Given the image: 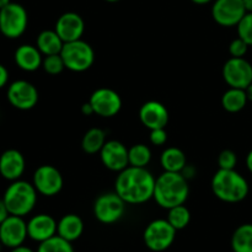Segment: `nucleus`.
I'll return each instance as SVG.
<instances>
[{"mask_svg":"<svg viewBox=\"0 0 252 252\" xmlns=\"http://www.w3.org/2000/svg\"><path fill=\"white\" fill-rule=\"evenodd\" d=\"M81 112H83L85 116L95 115V112H94V108H93V106H91L90 102H86L81 106Z\"/></svg>","mask_w":252,"mask_h":252,"instance_id":"obj_37","label":"nucleus"},{"mask_svg":"<svg viewBox=\"0 0 252 252\" xmlns=\"http://www.w3.org/2000/svg\"><path fill=\"white\" fill-rule=\"evenodd\" d=\"M10 0H0V9H2V7H5L6 5L10 4Z\"/></svg>","mask_w":252,"mask_h":252,"instance_id":"obj_43","label":"nucleus"},{"mask_svg":"<svg viewBox=\"0 0 252 252\" xmlns=\"http://www.w3.org/2000/svg\"><path fill=\"white\" fill-rule=\"evenodd\" d=\"M10 105L21 111H29L38 102V91L36 86L26 80H16L11 83L6 91Z\"/></svg>","mask_w":252,"mask_h":252,"instance_id":"obj_10","label":"nucleus"},{"mask_svg":"<svg viewBox=\"0 0 252 252\" xmlns=\"http://www.w3.org/2000/svg\"><path fill=\"white\" fill-rule=\"evenodd\" d=\"M245 14L243 0H216L212 6V17L223 27L238 26Z\"/></svg>","mask_w":252,"mask_h":252,"instance_id":"obj_12","label":"nucleus"},{"mask_svg":"<svg viewBox=\"0 0 252 252\" xmlns=\"http://www.w3.org/2000/svg\"><path fill=\"white\" fill-rule=\"evenodd\" d=\"M65 68L75 73H83L90 69L95 62V52L88 42L83 39L66 42L61 52Z\"/></svg>","mask_w":252,"mask_h":252,"instance_id":"obj_5","label":"nucleus"},{"mask_svg":"<svg viewBox=\"0 0 252 252\" xmlns=\"http://www.w3.org/2000/svg\"><path fill=\"white\" fill-rule=\"evenodd\" d=\"M139 120L150 130L165 128L169 123V111L159 101H148L140 107Z\"/></svg>","mask_w":252,"mask_h":252,"instance_id":"obj_18","label":"nucleus"},{"mask_svg":"<svg viewBox=\"0 0 252 252\" xmlns=\"http://www.w3.org/2000/svg\"><path fill=\"white\" fill-rule=\"evenodd\" d=\"M248 96L244 89L230 88L221 96V106L230 113H238L245 108L248 103Z\"/></svg>","mask_w":252,"mask_h":252,"instance_id":"obj_24","label":"nucleus"},{"mask_svg":"<svg viewBox=\"0 0 252 252\" xmlns=\"http://www.w3.org/2000/svg\"><path fill=\"white\" fill-rule=\"evenodd\" d=\"M126 202L117 192H108L97 197L94 203V216L102 224H115L122 219L126 212Z\"/></svg>","mask_w":252,"mask_h":252,"instance_id":"obj_8","label":"nucleus"},{"mask_svg":"<svg viewBox=\"0 0 252 252\" xmlns=\"http://www.w3.org/2000/svg\"><path fill=\"white\" fill-rule=\"evenodd\" d=\"M36 46L43 57H46L52 54H61L64 42L56 30H44L37 36Z\"/></svg>","mask_w":252,"mask_h":252,"instance_id":"obj_22","label":"nucleus"},{"mask_svg":"<svg viewBox=\"0 0 252 252\" xmlns=\"http://www.w3.org/2000/svg\"><path fill=\"white\" fill-rule=\"evenodd\" d=\"M192 2H194V4L197 5H206L208 4V2H211L212 0H191Z\"/></svg>","mask_w":252,"mask_h":252,"instance_id":"obj_42","label":"nucleus"},{"mask_svg":"<svg viewBox=\"0 0 252 252\" xmlns=\"http://www.w3.org/2000/svg\"><path fill=\"white\" fill-rule=\"evenodd\" d=\"M58 223L49 214H37L27 221L29 238L36 243H43L57 235Z\"/></svg>","mask_w":252,"mask_h":252,"instance_id":"obj_17","label":"nucleus"},{"mask_svg":"<svg viewBox=\"0 0 252 252\" xmlns=\"http://www.w3.org/2000/svg\"><path fill=\"white\" fill-rule=\"evenodd\" d=\"M249 44L244 41L243 38L238 37V38L233 39L229 46V53L234 58H244L249 51Z\"/></svg>","mask_w":252,"mask_h":252,"instance_id":"obj_33","label":"nucleus"},{"mask_svg":"<svg viewBox=\"0 0 252 252\" xmlns=\"http://www.w3.org/2000/svg\"><path fill=\"white\" fill-rule=\"evenodd\" d=\"M0 33H1V31H0Z\"/></svg>","mask_w":252,"mask_h":252,"instance_id":"obj_45","label":"nucleus"},{"mask_svg":"<svg viewBox=\"0 0 252 252\" xmlns=\"http://www.w3.org/2000/svg\"><path fill=\"white\" fill-rule=\"evenodd\" d=\"M10 252H36V251H33L32 249L27 248V246L21 245V246H17V248H15V249H11V251Z\"/></svg>","mask_w":252,"mask_h":252,"instance_id":"obj_38","label":"nucleus"},{"mask_svg":"<svg viewBox=\"0 0 252 252\" xmlns=\"http://www.w3.org/2000/svg\"><path fill=\"white\" fill-rule=\"evenodd\" d=\"M246 12H252V0H243Z\"/></svg>","mask_w":252,"mask_h":252,"instance_id":"obj_40","label":"nucleus"},{"mask_svg":"<svg viewBox=\"0 0 252 252\" xmlns=\"http://www.w3.org/2000/svg\"><path fill=\"white\" fill-rule=\"evenodd\" d=\"M37 189L33 184L16 180L5 191L2 201L6 204V208L11 216L26 217L33 211L37 203Z\"/></svg>","mask_w":252,"mask_h":252,"instance_id":"obj_4","label":"nucleus"},{"mask_svg":"<svg viewBox=\"0 0 252 252\" xmlns=\"http://www.w3.org/2000/svg\"><path fill=\"white\" fill-rule=\"evenodd\" d=\"M26 167L25 158L19 150L7 149L0 155V175L7 181L21 179Z\"/></svg>","mask_w":252,"mask_h":252,"instance_id":"obj_19","label":"nucleus"},{"mask_svg":"<svg viewBox=\"0 0 252 252\" xmlns=\"http://www.w3.org/2000/svg\"><path fill=\"white\" fill-rule=\"evenodd\" d=\"M154 175L147 167L128 166L118 172L115 189L128 204H143L154 197Z\"/></svg>","mask_w":252,"mask_h":252,"instance_id":"obj_1","label":"nucleus"},{"mask_svg":"<svg viewBox=\"0 0 252 252\" xmlns=\"http://www.w3.org/2000/svg\"><path fill=\"white\" fill-rule=\"evenodd\" d=\"M236 27L238 36L243 38L249 46H252V12H246Z\"/></svg>","mask_w":252,"mask_h":252,"instance_id":"obj_31","label":"nucleus"},{"mask_svg":"<svg viewBox=\"0 0 252 252\" xmlns=\"http://www.w3.org/2000/svg\"><path fill=\"white\" fill-rule=\"evenodd\" d=\"M29 238L27 223L22 217L10 214L0 224V243L9 249H15L24 245L25 240Z\"/></svg>","mask_w":252,"mask_h":252,"instance_id":"obj_14","label":"nucleus"},{"mask_svg":"<svg viewBox=\"0 0 252 252\" xmlns=\"http://www.w3.org/2000/svg\"><path fill=\"white\" fill-rule=\"evenodd\" d=\"M29 25L26 9L17 2H10L0 9V31L10 39L19 38L25 33Z\"/></svg>","mask_w":252,"mask_h":252,"instance_id":"obj_7","label":"nucleus"},{"mask_svg":"<svg viewBox=\"0 0 252 252\" xmlns=\"http://www.w3.org/2000/svg\"><path fill=\"white\" fill-rule=\"evenodd\" d=\"M223 78L230 88L245 90L252 83V65L245 58H229L223 66Z\"/></svg>","mask_w":252,"mask_h":252,"instance_id":"obj_11","label":"nucleus"},{"mask_svg":"<svg viewBox=\"0 0 252 252\" xmlns=\"http://www.w3.org/2000/svg\"><path fill=\"white\" fill-rule=\"evenodd\" d=\"M167 221L174 226L176 230H182L186 228L191 221V213H189V208L185 204H180V206L172 207V208L167 209Z\"/></svg>","mask_w":252,"mask_h":252,"instance_id":"obj_28","label":"nucleus"},{"mask_svg":"<svg viewBox=\"0 0 252 252\" xmlns=\"http://www.w3.org/2000/svg\"><path fill=\"white\" fill-rule=\"evenodd\" d=\"M54 30L63 39L64 43H66V42L81 39L85 31V22L83 17L76 12H64L57 20Z\"/></svg>","mask_w":252,"mask_h":252,"instance_id":"obj_16","label":"nucleus"},{"mask_svg":"<svg viewBox=\"0 0 252 252\" xmlns=\"http://www.w3.org/2000/svg\"><path fill=\"white\" fill-rule=\"evenodd\" d=\"M189 194L187 179L181 172L164 171L155 181L154 197L158 204L164 209L185 204Z\"/></svg>","mask_w":252,"mask_h":252,"instance_id":"obj_2","label":"nucleus"},{"mask_svg":"<svg viewBox=\"0 0 252 252\" xmlns=\"http://www.w3.org/2000/svg\"><path fill=\"white\" fill-rule=\"evenodd\" d=\"M32 184L39 194L53 197L62 191L64 180L61 171L53 165H42L34 171Z\"/></svg>","mask_w":252,"mask_h":252,"instance_id":"obj_9","label":"nucleus"},{"mask_svg":"<svg viewBox=\"0 0 252 252\" xmlns=\"http://www.w3.org/2000/svg\"><path fill=\"white\" fill-rule=\"evenodd\" d=\"M105 1H108V2H117V1H120V0H105Z\"/></svg>","mask_w":252,"mask_h":252,"instance_id":"obj_44","label":"nucleus"},{"mask_svg":"<svg viewBox=\"0 0 252 252\" xmlns=\"http://www.w3.org/2000/svg\"><path fill=\"white\" fill-rule=\"evenodd\" d=\"M101 161L106 169L115 172H121L129 166L128 149L118 140H108L100 152Z\"/></svg>","mask_w":252,"mask_h":252,"instance_id":"obj_15","label":"nucleus"},{"mask_svg":"<svg viewBox=\"0 0 252 252\" xmlns=\"http://www.w3.org/2000/svg\"><path fill=\"white\" fill-rule=\"evenodd\" d=\"M42 68L44 69L47 74L58 75V74H61L65 69V64H64V61L61 54H52V56L43 57Z\"/></svg>","mask_w":252,"mask_h":252,"instance_id":"obj_30","label":"nucleus"},{"mask_svg":"<svg viewBox=\"0 0 252 252\" xmlns=\"http://www.w3.org/2000/svg\"><path fill=\"white\" fill-rule=\"evenodd\" d=\"M89 102L95 115L103 118L115 117L122 108V98L117 91L110 88H100L93 93Z\"/></svg>","mask_w":252,"mask_h":252,"instance_id":"obj_13","label":"nucleus"},{"mask_svg":"<svg viewBox=\"0 0 252 252\" xmlns=\"http://www.w3.org/2000/svg\"><path fill=\"white\" fill-rule=\"evenodd\" d=\"M36 252H75L70 241L64 240L59 235L39 243Z\"/></svg>","mask_w":252,"mask_h":252,"instance_id":"obj_29","label":"nucleus"},{"mask_svg":"<svg viewBox=\"0 0 252 252\" xmlns=\"http://www.w3.org/2000/svg\"><path fill=\"white\" fill-rule=\"evenodd\" d=\"M9 81V71H7L6 66L0 64V89L4 88Z\"/></svg>","mask_w":252,"mask_h":252,"instance_id":"obj_35","label":"nucleus"},{"mask_svg":"<svg viewBox=\"0 0 252 252\" xmlns=\"http://www.w3.org/2000/svg\"><path fill=\"white\" fill-rule=\"evenodd\" d=\"M245 93H246V96H248V100L252 101V83L245 89Z\"/></svg>","mask_w":252,"mask_h":252,"instance_id":"obj_41","label":"nucleus"},{"mask_svg":"<svg viewBox=\"0 0 252 252\" xmlns=\"http://www.w3.org/2000/svg\"><path fill=\"white\" fill-rule=\"evenodd\" d=\"M106 143V133L101 128H91L81 140V147L86 154H96L100 153Z\"/></svg>","mask_w":252,"mask_h":252,"instance_id":"obj_26","label":"nucleus"},{"mask_svg":"<svg viewBox=\"0 0 252 252\" xmlns=\"http://www.w3.org/2000/svg\"><path fill=\"white\" fill-rule=\"evenodd\" d=\"M212 191L226 203H238L249 194V184L243 175L234 170L219 169L212 179Z\"/></svg>","mask_w":252,"mask_h":252,"instance_id":"obj_3","label":"nucleus"},{"mask_svg":"<svg viewBox=\"0 0 252 252\" xmlns=\"http://www.w3.org/2000/svg\"><path fill=\"white\" fill-rule=\"evenodd\" d=\"M9 216H10V213L6 208V204L4 203V201H2V199H0V224H1L2 221H4Z\"/></svg>","mask_w":252,"mask_h":252,"instance_id":"obj_36","label":"nucleus"},{"mask_svg":"<svg viewBox=\"0 0 252 252\" xmlns=\"http://www.w3.org/2000/svg\"><path fill=\"white\" fill-rule=\"evenodd\" d=\"M231 249L234 252H252V224L238 226L231 236Z\"/></svg>","mask_w":252,"mask_h":252,"instance_id":"obj_25","label":"nucleus"},{"mask_svg":"<svg viewBox=\"0 0 252 252\" xmlns=\"http://www.w3.org/2000/svg\"><path fill=\"white\" fill-rule=\"evenodd\" d=\"M167 142V133L165 128H158V129L150 130V143L157 147H161Z\"/></svg>","mask_w":252,"mask_h":252,"instance_id":"obj_34","label":"nucleus"},{"mask_svg":"<svg viewBox=\"0 0 252 252\" xmlns=\"http://www.w3.org/2000/svg\"><path fill=\"white\" fill-rule=\"evenodd\" d=\"M246 167H248L249 171L252 174V150H250V153L246 157Z\"/></svg>","mask_w":252,"mask_h":252,"instance_id":"obj_39","label":"nucleus"},{"mask_svg":"<svg viewBox=\"0 0 252 252\" xmlns=\"http://www.w3.org/2000/svg\"><path fill=\"white\" fill-rule=\"evenodd\" d=\"M238 164V157L233 150L225 149L219 154L218 165L219 169L223 170H234Z\"/></svg>","mask_w":252,"mask_h":252,"instance_id":"obj_32","label":"nucleus"},{"mask_svg":"<svg viewBox=\"0 0 252 252\" xmlns=\"http://www.w3.org/2000/svg\"><path fill=\"white\" fill-rule=\"evenodd\" d=\"M160 164L164 171L182 172L186 169L187 159L185 153L180 148L170 147L162 152L160 157Z\"/></svg>","mask_w":252,"mask_h":252,"instance_id":"obj_23","label":"nucleus"},{"mask_svg":"<svg viewBox=\"0 0 252 252\" xmlns=\"http://www.w3.org/2000/svg\"><path fill=\"white\" fill-rule=\"evenodd\" d=\"M176 229L167 219H155L150 221L143 233L145 246L153 252H164L171 248L176 239Z\"/></svg>","mask_w":252,"mask_h":252,"instance_id":"obj_6","label":"nucleus"},{"mask_svg":"<svg viewBox=\"0 0 252 252\" xmlns=\"http://www.w3.org/2000/svg\"><path fill=\"white\" fill-rule=\"evenodd\" d=\"M84 233V221L76 214H65L58 221V228H57V235L63 238L64 240L74 241L78 240Z\"/></svg>","mask_w":252,"mask_h":252,"instance_id":"obj_21","label":"nucleus"},{"mask_svg":"<svg viewBox=\"0 0 252 252\" xmlns=\"http://www.w3.org/2000/svg\"><path fill=\"white\" fill-rule=\"evenodd\" d=\"M14 59L16 65L25 71H36L42 66L43 54L39 52L37 46L21 44L15 51Z\"/></svg>","mask_w":252,"mask_h":252,"instance_id":"obj_20","label":"nucleus"},{"mask_svg":"<svg viewBox=\"0 0 252 252\" xmlns=\"http://www.w3.org/2000/svg\"><path fill=\"white\" fill-rule=\"evenodd\" d=\"M129 166L147 167L152 160V150L145 144H135L128 149Z\"/></svg>","mask_w":252,"mask_h":252,"instance_id":"obj_27","label":"nucleus"}]
</instances>
